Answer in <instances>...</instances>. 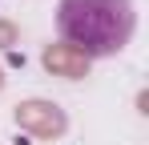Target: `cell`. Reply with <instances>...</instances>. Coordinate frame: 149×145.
<instances>
[{
	"label": "cell",
	"mask_w": 149,
	"mask_h": 145,
	"mask_svg": "<svg viewBox=\"0 0 149 145\" xmlns=\"http://www.w3.org/2000/svg\"><path fill=\"white\" fill-rule=\"evenodd\" d=\"M137 28L133 0H61L56 4V32L77 56H117Z\"/></svg>",
	"instance_id": "6da1fadb"
},
{
	"label": "cell",
	"mask_w": 149,
	"mask_h": 145,
	"mask_svg": "<svg viewBox=\"0 0 149 145\" xmlns=\"http://www.w3.org/2000/svg\"><path fill=\"white\" fill-rule=\"evenodd\" d=\"M45 65H49V69H69L73 77L81 72V65H77V61H69V56H65L61 48H49V52H45Z\"/></svg>",
	"instance_id": "7a4b0ae2"
}]
</instances>
